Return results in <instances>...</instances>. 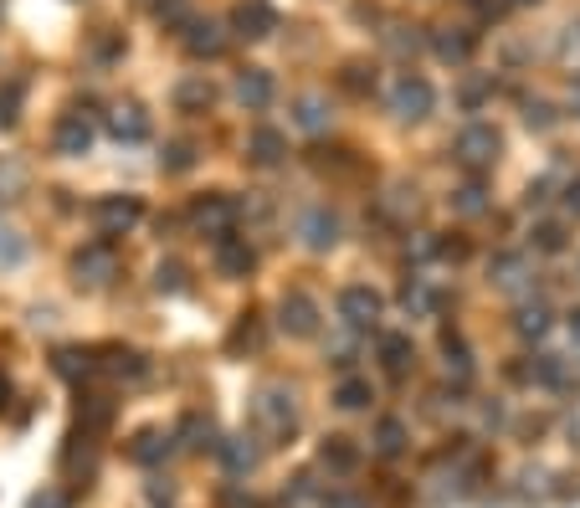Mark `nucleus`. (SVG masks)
Here are the masks:
<instances>
[{"instance_id": "18", "label": "nucleus", "mask_w": 580, "mask_h": 508, "mask_svg": "<svg viewBox=\"0 0 580 508\" xmlns=\"http://www.w3.org/2000/svg\"><path fill=\"white\" fill-rule=\"evenodd\" d=\"M170 104H175L180 114H206V108L216 104V88H211V77H206V73L180 77L175 93H170Z\"/></svg>"}, {"instance_id": "32", "label": "nucleus", "mask_w": 580, "mask_h": 508, "mask_svg": "<svg viewBox=\"0 0 580 508\" xmlns=\"http://www.w3.org/2000/svg\"><path fill=\"white\" fill-rule=\"evenodd\" d=\"M104 355H108V359H104V370H108V375H123V380H139V375L149 370L144 355H139V349H123V344H108Z\"/></svg>"}, {"instance_id": "50", "label": "nucleus", "mask_w": 580, "mask_h": 508, "mask_svg": "<svg viewBox=\"0 0 580 508\" xmlns=\"http://www.w3.org/2000/svg\"><path fill=\"white\" fill-rule=\"evenodd\" d=\"M477 426H483V432H493V426H504V406L493 401V406H483V411H477Z\"/></svg>"}, {"instance_id": "21", "label": "nucleus", "mask_w": 580, "mask_h": 508, "mask_svg": "<svg viewBox=\"0 0 580 508\" xmlns=\"http://www.w3.org/2000/svg\"><path fill=\"white\" fill-rule=\"evenodd\" d=\"M108 134L119 139V144H139V139L149 134V114L139 104H119L108 114Z\"/></svg>"}, {"instance_id": "25", "label": "nucleus", "mask_w": 580, "mask_h": 508, "mask_svg": "<svg viewBox=\"0 0 580 508\" xmlns=\"http://www.w3.org/2000/svg\"><path fill=\"white\" fill-rule=\"evenodd\" d=\"M237 104L253 108V114H262V108L272 104V73H262V67H247V73L237 77Z\"/></svg>"}, {"instance_id": "39", "label": "nucleus", "mask_w": 580, "mask_h": 508, "mask_svg": "<svg viewBox=\"0 0 580 508\" xmlns=\"http://www.w3.org/2000/svg\"><path fill=\"white\" fill-rule=\"evenodd\" d=\"M154 288H160V293H185V288H191V272L180 268V262H160V268H154Z\"/></svg>"}, {"instance_id": "46", "label": "nucleus", "mask_w": 580, "mask_h": 508, "mask_svg": "<svg viewBox=\"0 0 580 508\" xmlns=\"http://www.w3.org/2000/svg\"><path fill=\"white\" fill-rule=\"evenodd\" d=\"M185 11H191V0H154V15H160V21H170V26H180V21H185Z\"/></svg>"}, {"instance_id": "24", "label": "nucleus", "mask_w": 580, "mask_h": 508, "mask_svg": "<svg viewBox=\"0 0 580 508\" xmlns=\"http://www.w3.org/2000/svg\"><path fill=\"white\" fill-rule=\"evenodd\" d=\"M175 442H180V447H191V452L216 447V421H211L206 411H185V417H180Z\"/></svg>"}, {"instance_id": "34", "label": "nucleus", "mask_w": 580, "mask_h": 508, "mask_svg": "<svg viewBox=\"0 0 580 508\" xmlns=\"http://www.w3.org/2000/svg\"><path fill=\"white\" fill-rule=\"evenodd\" d=\"M370 442H375V452H380V457H401L411 436H406V421L386 417L380 426H375V436H370Z\"/></svg>"}, {"instance_id": "15", "label": "nucleus", "mask_w": 580, "mask_h": 508, "mask_svg": "<svg viewBox=\"0 0 580 508\" xmlns=\"http://www.w3.org/2000/svg\"><path fill=\"white\" fill-rule=\"evenodd\" d=\"M253 268H257V252L247 247V237L232 231V237L216 241V272H222V278H247Z\"/></svg>"}, {"instance_id": "54", "label": "nucleus", "mask_w": 580, "mask_h": 508, "mask_svg": "<svg viewBox=\"0 0 580 508\" xmlns=\"http://www.w3.org/2000/svg\"><path fill=\"white\" fill-rule=\"evenodd\" d=\"M483 93H488V77H477V83H468V93H462V104H468V108H477V104H483Z\"/></svg>"}, {"instance_id": "4", "label": "nucleus", "mask_w": 580, "mask_h": 508, "mask_svg": "<svg viewBox=\"0 0 580 508\" xmlns=\"http://www.w3.org/2000/svg\"><path fill=\"white\" fill-rule=\"evenodd\" d=\"M535 257L529 252H498L488 262V283L498 288V293H508V299H529L535 293Z\"/></svg>"}, {"instance_id": "59", "label": "nucleus", "mask_w": 580, "mask_h": 508, "mask_svg": "<svg viewBox=\"0 0 580 508\" xmlns=\"http://www.w3.org/2000/svg\"><path fill=\"white\" fill-rule=\"evenodd\" d=\"M570 436H576V447H580V417H570Z\"/></svg>"}, {"instance_id": "16", "label": "nucleus", "mask_w": 580, "mask_h": 508, "mask_svg": "<svg viewBox=\"0 0 580 508\" xmlns=\"http://www.w3.org/2000/svg\"><path fill=\"white\" fill-rule=\"evenodd\" d=\"M401 309L411 318H437L442 314V293L432 288V278H406V288H401Z\"/></svg>"}, {"instance_id": "3", "label": "nucleus", "mask_w": 580, "mask_h": 508, "mask_svg": "<svg viewBox=\"0 0 580 508\" xmlns=\"http://www.w3.org/2000/svg\"><path fill=\"white\" fill-rule=\"evenodd\" d=\"M498 150H504V134H498L493 123H468V129L452 139V160H458L462 170H493Z\"/></svg>"}, {"instance_id": "38", "label": "nucleus", "mask_w": 580, "mask_h": 508, "mask_svg": "<svg viewBox=\"0 0 580 508\" xmlns=\"http://www.w3.org/2000/svg\"><path fill=\"white\" fill-rule=\"evenodd\" d=\"M77 417H83V432H88V426H108V421H114V401H108V396H83Z\"/></svg>"}, {"instance_id": "58", "label": "nucleus", "mask_w": 580, "mask_h": 508, "mask_svg": "<svg viewBox=\"0 0 580 508\" xmlns=\"http://www.w3.org/2000/svg\"><path fill=\"white\" fill-rule=\"evenodd\" d=\"M570 108L580 114V73H576V83H570Z\"/></svg>"}, {"instance_id": "6", "label": "nucleus", "mask_w": 580, "mask_h": 508, "mask_svg": "<svg viewBox=\"0 0 580 508\" xmlns=\"http://www.w3.org/2000/svg\"><path fill=\"white\" fill-rule=\"evenodd\" d=\"M191 226L211 241L232 237V231H237V201H232V195H201L191 206Z\"/></svg>"}, {"instance_id": "14", "label": "nucleus", "mask_w": 580, "mask_h": 508, "mask_svg": "<svg viewBox=\"0 0 580 508\" xmlns=\"http://www.w3.org/2000/svg\"><path fill=\"white\" fill-rule=\"evenodd\" d=\"M380 216L396 226H411L421 216V191L411 185V180H396L386 195H380Z\"/></svg>"}, {"instance_id": "30", "label": "nucleus", "mask_w": 580, "mask_h": 508, "mask_svg": "<svg viewBox=\"0 0 580 508\" xmlns=\"http://www.w3.org/2000/svg\"><path fill=\"white\" fill-rule=\"evenodd\" d=\"M319 463L329 467V473H355L359 463V452L350 436H324V447H319Z\"/></svg>"}, {"instance_id": "35", "label": "nucleus", "mask_w": 580, "mask_h": 508, "mask_svg": "<svg viewBox=\"0 0 580 508\" xmlns=\"http://www.w3.org/2000/svg\"><path fill=\"white\" fill-rule=\"evenodd\" d=\"M421 46H427L421 26H406V21H396V26L386 31V52H396V57H417Z\"/></svg>"}, {"instance_id": "37", "label": "nucleus", "mask_w": 580, "mask_h": 508, "mask_svg": "<svg viewBox=\"0 0 580 508\" xmlns=\"http://www.w3.org/2000/svg\"><path fill=\"white\" fill-rule=\"evenodd\" d=\"M452 210H458V216H483V210H488V191H483L477 180H468L462 191H452Z\"/></svg>"}, {"instance_id": "47", "label": "nucleus", "mask_w": 580, "mask_h": 508, "mask_svg": "<svg viewBox=\"0 0 580 508\" xmlns=\"http://www.w3.org/2000/svg\"><path fill=\"white\" fill-rule=\"evenodd\" d=\"M222 508H262V504L247 494V483H232V488L222 494Z\"/></svg>"}, {"instance_id": "33", "label": "nucleus", "mask_w": 580, "mask_h": 508, "mask_svg": "<svg viewBox=\"0 0 580 508\" xmlns=\"http://www.w3.org/2000/svg\"><path fill=\"white\" fill-rule=\"evenodd\" d=\"M514 334L519 339H545L550 334V309L545 303H524L519 314H514Z\"/></svg>"}, {"instance_id": "7", "label": "nucleus", "mask_w": 580, "mask_h": 508, "mask_svg": "<svg viewBox=\"0 0 580 508\" xmlns=\"http://www.w3.org/2000/svg\"><path fill=\"white\" fill-rule=\"evenodd\" d=\"M73 272L83 288H108L119 278V252H114V241H88L83 252L73 257Z\"/></svg>"}, {"instance_id": "40", "label": "nucleus", "mask_w": 580, "mask_h": 508, "mask_svg": "<svg viewBox=\"0 0 580 508\" xmlns=\"http://www.w3.org/2000/svg\"><path fill=\"white\" fill-rule=\"evenodd\" d=\"M21 257H26V241L15 226H0V268H21Z\"/></svg>"}, {"instance_id": "23", "label": "nucleus", "mask_w": 580, "mask_h": 508, "mask_svg": "<svg viewBox=\"0 0 580 508\" xmlns=\"http://www.w3.org/2000/svg\"><path fill=\"white\" fill-rule=\"evenodd\" d=\"M473 46H477V36H473L468 26H442V31L432 36V52H437L442 62H452V67H462V62L473 57Z\"/></svg>"}, {"instance_id": "10", "label": "nucleus", "mask_w": 580, "mask_h": 508, "mask_svg": "<svg viewBox=\"0 0 580 508\" xmlns=\"http://www.w3.org/2000/svg\"><path fill=\"white\" fill-rule=\"evenodd\" d=\"M216 457H222V467L232 473V478H247V473H257V463H262V447H257V436H226V442H216Z\"/></svg>"}, {"instance_id": "8", "label": "nucleus", "mask_w": 580, "mask_h": 508, "mask_svg": "<svg viewBox=\"0 0 580 508\" xmlns=\"http://www.w3.org/2000/svg\"><path fill=\"white\" fill-rule=\"evenodd\" d=\"M144 206H139V195H104L98 206H93V226L104 231V237H123V231H135Z\"/></svg>"}, {"instance_id": "17", "label": "nucleus", "mask_w": 580, "mask_h": 508, "mask_svg": "<svg viewBox=\"0 0 580 508\" xmlns=\"http://www.w3.org/2000/svg\"><path fill=\"white\" fill-rule=\"evenodd\" d=\"M293 123L303 134H329V129H334V108H329L324 93H303L293 104Z\"/></svg>"}, {"instance_id": "42", "label": "nucleus", "mask_w": 580, "mask_h": 508, "mask_svg": "<svg viewBox=\"0 0 580 508\" xmlns=\"http://www.w3.org/2000/svg\"><path fill=\"white\" fill-rule=\"evenodd\" d=\"M344 88L350 93H359V98H365V93L375 88V67H365V62H350V67H344V77H340Z\"/></svg>"}, {"instance_id": "60", "label": "nucleus", "mask_w": 580, "mask_h": 508, "mask_svg": "<svg viewBox=\"0 0 580 508\" xmlns=\"http://www.w3.org/2000/svg\"><path fill=\"white\" fill-rule=\"evenodd\" d=\"M508 6H535V0H508Z\"/></svg>"}, {"instance_id": "55", "label": "nucleus", "mask_w": 580, "mask_h": 508, "mask_svg": "<svg viewBox=\"0 0 580 508\" xmlns=\"http://www.w3.org/2000/svg\"><path fill=\"white\" fill-rule=\"evenodd\" d=\"M170 494H175L170 483H149V498H154V504H170Z\"/></svg>"}, {"instance_id": "27", "label": "nucleus", "mask_w": 580, "mask_h": 508, "mask_svg": "<svg viewBox=\"0 0 580 508\" xmlns=\"http://www.w3.org/2000/svg\"><path fill=\"white\" fill-rule=\"evenodd\" d=\"M283 508H329V488L313 473H298L283 488Z\"/></svg>"}, {"instance_id": "29", "label": "nucleus", "mask_w": 580, "mask_h": 508, "mask_svg": "<svg viewBox=\"0 0 580 508\" xmlns=\"http://www.w3.org/2000/svg\"><path fill=\"white\" fill-rule=\"evenodd\" d=\"M247 154H253L257 165H283L288 139L278 134V129H253V139H247Z\"/></svg>"}, {"instance_id": "12", "label": "nucleus", "mask_w": 580, "mask_h": 508, "mask_svg": "<svg viewBox=\"0 0 580 508\" xmlns=\"http://www.w3.org/2000/svg\"><path fill=\"white\" fill-rule=\"evenodd\" d=\"M298 237H303V247L309 252H329L334 241H340V216L329 206H313L303 221H298Z\"/></svg>"}, {"instance_id": "22", "label": "nucleus", "mask_w": 580, "mask_h": 508, "mask_svg": "<svg viewBox=\"0 0 580 508\" xmlns=\"http://www.w3.org/2000/svg\"><path fill=\"white\" fill-rule=\"evenodd\" d=\"M185 52H191V57H222L226 31L216 26V21H185Z\"/></svg>"}, {"instance_id": "49", "label": "nucleus", "mask_w": 580, "mask_h": 508, "mask_svg": "<svg viewBox=\"0 0 580 508\" xmlns=\"http://www.w3.org/2000/svg\"><path fill=\"white\" fill-rule=\"evenodd\" d=\"M15 104H21V83H11V88H6V98H0V123H6V129L15 123Z\"/></svg>"}, {"instance_id": "57", "label": "nucleus", "mask_w": 580, "mask_h": 508, "mask_svg": "<svg viewBox=\"0 0 580 508\" xmlns=\"http://www.w3.org/2000/svg\"><path fill=\"white\" fill-rule=\"evenodd\" d=\"M329 508H359V498H350V494L334 498V494H329Z\"/></svg>"}, {"instance_id": "19", "label": "nucleus", "mask_w": 580, "mask_h": 508, "mask_svg": "<svg viewBox=\"0 0 580 508\" xmlns=\"http://www.w3.org/2000/svg\"><path fill=\"white\" fill-rule=\"evenodd\" d=\"M170 452H175V432H160V426H144V432L129 442V457L144 467H160Z\"/></svg>"}, {"instance_id": "36", "label": "nucleus", "mask_w": 580, "mask_h": 508, "mask_svg": "<svg viewBox=\"0 0 580 508\" xmlns=\"http://www.w3.org/2000/svg\"><path fill=\"white\" fill-rule=\"evenodd\" d=\"M442 355H447V375L462 386V380L473 375V355H468V344H462L458 334H442Z\"/></svg>"}, {"instance_id": "48", "label": "nucleus", "mask_w": 580, "mask_h": 508, "mask_svg": "<svg viewBox=\"0 0 580 508\" xmlns=\"http://www.w3.org/2000/svg\"><path fill=\"white\" fill-rule=\"evenodd\" d=\"M560 57H570V62H580V15L566 26V36H560Z\"/></svg>"}, {"instance_id": "11", "label": "nucleus", "mask_w": 580, "mask_h": 508, "mask_svg": "<svg viewBox=\"0 0 580 508\" xmlns=\"http://www.w3.org/2000/svg\"><path fill=\"white\" fill-rule=\"evenodd\" d=\"M232 26H237V36H247V42H262V36L278 31V11H272L268 0H241L237 11H232Z\"/></svg>"}, {"instance_id": "13", "label": "nucleus", "mask_w": 580, "mask_h": 508, "mask_svg": "<svg viewBox=\"0 0 580 508\" xmlns=\"http://www.w3.org/2000/svg\"><path fill=\"white\" fill-rule=\"evenodd\" d=\"M278 324H283L288 334H298V339H309V334L319 329V303H313L309 293H283V303H278Z\"/></svg>"}, {"instance_id": "51", "label": "nucleus", "mask_w": 580, "mask_h": 508, "mask_svg": "<svg viewBox=\"0 0 580 508\" xmlns=\"http://www.w3.org/2000/svg\"><path fill=\"white\" fill-rule=\"evenodd\" d=\"M241 344H247V349L257 344V324H253V318H241V324H237V334H232V349H241Z\"/></svg>"}, {"instance_id": "20", "label": "nucleus", "mask_w": 580, "mask_h": 508, "mask_svg": "<svg viewBox=\"0 0 580 508\" xmlns=\"http://www.w3.org/2000/svg\"><path fill=\"white\" fill-rule=\"evenodd\" d=\"M52 144H57V154H67V160H77V154L93 150V123L83 119V114H67V119L57 123V134H52Z\"/></svg>"}, {"instance_id": "45", "label": "nucleus", "mask_w": 580, "mask_h": 508, "mask_svg": "<svg viewBox=\"0 0 580 508\" xmlns=\"http://www.w3.org/2000/svg\"><path fill=\"white\" fill-rule=\"evenodd\" d=\"M524 123L545 134V129H555V108L550 104H524Z\"/></svg>"}, {"instance_id": "52", "label": "nucleus", "mask_w": 580, "mask_h": 508, "mask_svg": "<svg viewBox=\"0 0 580 508\" xmlns=\"http://www.w3.org/2000/svg\"><path fill=\"white\" fill-rule=\"evenodd\" d=\"M31 508H67V494H57V488H42V494L31 498Z\"/></svg>"}, {"instance_id": "31", "label": "nucleus", "mask_w": 580, "mask_h": 508, "mask_svg": "<svg viewBox=\"0 0 580 508\" xmlns=\"http://www.w3.org/2000/svg\"><path fill=\"white\" fill-rule=\"evenodd\" d=\"M370 401H375V390L365 375H344L340 386H334V406H340V411H365Z\"/></svg>"}, {"instance_id": "41", "label": "nucleus", "mask_w": 580, "mask_h": 508, "mask_svg": "<svg viewBox=\"0 0 580 508\" xmlns=\"http://www.w3.org/2000/svg\"><path fill=\"white\" fill-rule=\"evenodd\" d=\"M529 237H535L539 252H566V226H560V221H539Z\"/></svg>"}, {"instance_id": "53", "label": "nucleus", "mask_w": 580, "mask_h": 508, "mask_svg": "<svg viewBox=\"0 0 580 508\" xmlns=\"http://www.w3.org/2000/svg\"><path fill=\"white\" fill-rule=\"evenodd\" d=\"M566 210L580 221V175H570V180H566Z\"/></svg>"}, {"instance_id": "44", "label": "nucleus", "mask_w": 580, "mask_h": 508, "mask_svg": "<svg viewBox=\"0 0 580 508\" xmlns=\"http://www.w3.org/2000/svg\"><path fill=\"white\" fill-rule=\"evenodd\" d=\"M160 165L170 170V175H185V170L195 165V150H191V144H164V154H160Z\"/></svg>"}, {"instance_id": "2", "label": "nucleus", "mask_w": 580, "mask_h": 508, "mask_svg": "<svg viewBox=\"0 0 580 508\" xmlns=\"http://www.w3.org/2000/svg\"><path fill=\"white\" fill-rule=\"evenodd\" d=\"M253 421H257V432L268 436L272 447L278 442H288V436L298 432V401H293V390L288 386H262L253 396Z\"/></svg>"}, {"instance_id": "26", "label": "nucleus", "mask_w": 580, "mask_h": 508, "mask_svg": "<svg viewBox=\"0 0 580 508\" xmlns=\"http://www.w3.org/2000/svg\"><path fill=\"white\" fill-rule=\"evenodd\" d=\"M52 370L62 375V380H88L93 370H98V359H93V349H77V344H62L57 355H52Z\"/></svg>"}, {"instance_id": "28", "label": "nucleus", "mask_w": 580, "mask_h": 508, "mask_svg": "<svg viewBox=\"0 0 580 508\" xmlns=\"http://www.w3.org/2000/svg\"><path fill=\"white\" fill-rule=\"evenodd\" d=\"M380 359H386V370L401 380V375L417 365V344L406 339V334H380Z\"/></svg>"}, {"instance_id": "9", "label": "nucleus", "mask_w": 580, "mask_h": 508, "mask_svg": "<svg viewBox=\"0 0 580 508\" xmlns=\"http://www.w3.org/2000/svg\"><path fill=\"white\" fill-rule=\"evenodd\" d=\"M386 314V299L375 288H344L340 293V318L350 329H375V318Z\"/></svg>"}, {"instance_id": "43", "label": "nucleus", "mask_w": 580, "mask_h": 508, "mask_svg": "<svg viewBox=\"0 0 580 508\" xmlns=\"http://www.w3.org/2000/svg\"><path fill=\"white\" fill-rule=\"evenodd\" d=\"M545 483H550L545 467H524V473H519V498H524V504H529V498H545V494H550Z\"/></svg>"}, {"instance_id": "1", "label": "nucleus", "mask_w": 580, "mask_h": 508, "mask_svg": "<svg viewBox=\"0 0 580 508\" xmlns=\"http://www.w3.org/2000/svg\"><path fill=\"white\" fill-rule=\"evenodd\" d=\"M473 478H477V467L468 452H447V457H437L432 467H427V478H421V498L432 508H447V504H458V498L473 494Z\"/></svg>"}, {"instance_id": "56", "label": "nucleus", "mask_w": 580, "mask_h": 508, "mask_svg": "<svg viewBox=\"0 0 580 508\" xmlns=\"http://www.w3.org/2000/svg\"><path fill=\"white\" fill-rule=\"evenodd\" d=\"M570 349H576V355H580V309H576V314H570Z\"/></svg>"}, {"instance_id": "5", "label": "nucleus", "mask_w": 580, "mask_h": 508, "mask_svg": "<svg viewBox=\"0 0 580 508\" xmlns=\"http://www.w3.org/2000/svg\"><path fill=\"white\" fill-rule=\"evenodd\" d=\"M432 104H437V93H432L427 77L401 73L396 83H390V114H396L401 123H421L427 114H432Z\"/></svg>"}]
</instances>
